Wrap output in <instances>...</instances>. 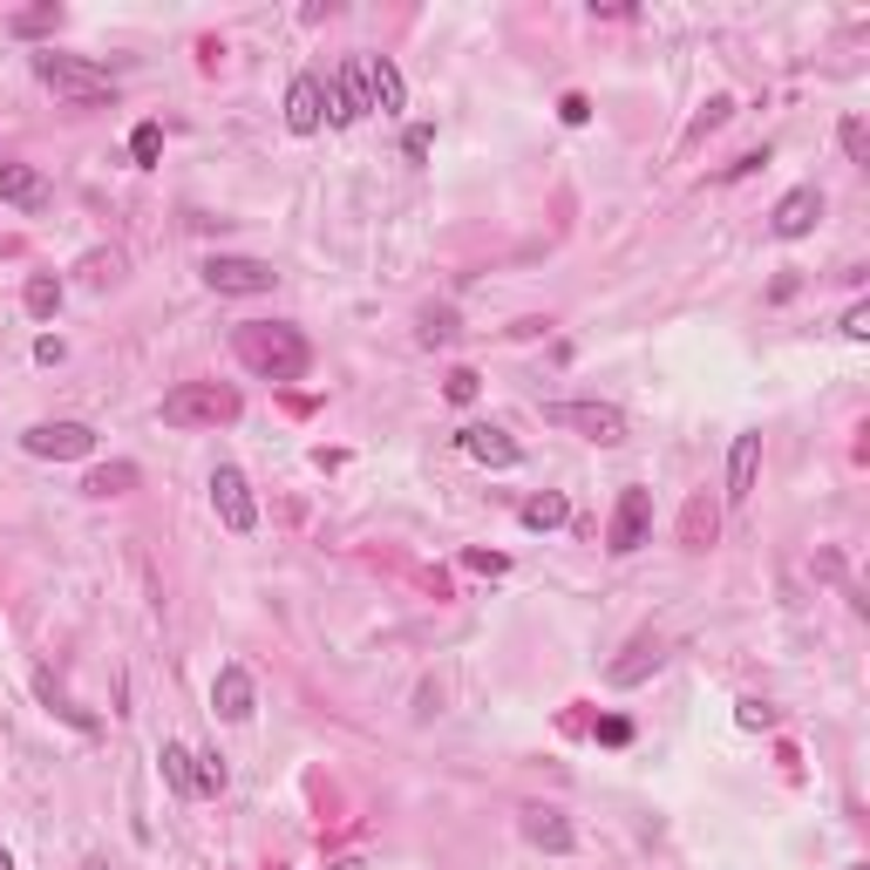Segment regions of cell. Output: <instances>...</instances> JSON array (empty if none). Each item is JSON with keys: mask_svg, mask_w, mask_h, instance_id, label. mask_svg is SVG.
I'll use <instances>...</instances> for the list:
<instances>
[{"mask_svg": "<svg viewBox=\"0 0 870 870\" xmlns=\"http://www.w3.org/2000/svg\"><path fill=\"white\" fill-rule=\"evenodd\" d=\"M231 354H239L252 374H265V381H300L313 368L306 334L286 327V320H246V327H231Z\"/></svg>", "mask_w": 870, "mask_h": 870, "instance_id": "6da1fadb", "label": "cell"}, {"mask_svg": "<svg viewBox=\"0 0 870 870\" xmlns=\"http://www.w3.org/2000/svg\"><path fill=\"white\" fill-rule=\"evenodd\" d=\"M239 388H225V381H177L164 394V428H225V422H239Z\"/></svg>", "mask_w": 870, "mask_h": 870, "instance_id": "7a4b0ae2", "label": "cell"}, {"mask_svg": "<svg viewBox=\"0 0 870 870\" xmlns=\"http://www.w3.org/2000/svg\"><path fill=\"white\" fill-rule=\"evenodd\" d=\"M34 75L62 96V102H83V109H96V102H116V83H109V68H96V62H83V55H34Z\"/></svg>", "mask_w": 870, "mask_h": 870, "instance_id": "3957f363", "label": "cell"}, {"mask_svg": "<svg viewBox=\"0 0 870 870\" xmlns=\"http://www.w3.org/2000/svg\"><path fill=\"white\" fill-rule=\"evenodd\" d=\"M544 422L551 428H572V435H585V443H599V449H619L626 443V415L612 402H551Z\"/></svg>", "mask_w": 870, "mask_h": 870, "instance_id": "277c9868", "label": "cell"}, {"mask_svg": "<svg viewBox=\"0 0 870 870\" xmlns=\"http://www.w3.org/2000/svg\"><path fill=\"white\" fill-rule=\"evenodd\" d=\"M205 286L231 293V300H252V293L280 286V272H272L265 259H246V252H218V259H205Z\"/></svg>", "mask_w": 870, "mask_h": 870, "instance_id": "5b68a950", "label": "cell"}, {"mask_svg": "<svg viewBox=\"0 0 870 870\" xmlns=\"http://www.w3.org/2000/svg\"><path fill=\"white\" fill-rule=\"evenodd\" d=\"M21 449L42 463H83V456H96V428L89 422H34L21 435Z\"/></svg>", "mask_w": 870, "mask_h": 870, "instance_id": "8992f818", "label": "cell"}, {"mask_svg": "<svg viewBox=\"0 0 870 870\" xmlns=\"http://www.w3.org/2000/svg\"><path fill=\"white\" fill-rule=\"evenodd\" d=\"M211 510H218V524H225L231 537H246V531L259 524V503H252L246 469H231V463H218V469H211Z\"/></svg>", "mask_w": 870, "mask_h": 870, "instance_id": "52a82bcc", "label": "cell"}, {"mask_svg": "<svg viewBox=\"0 0 870 870\" xmlns=\"http://www.w3.org/2000/svg\"><path fill=\"white\" fill-rule=\"evenodd\" d=\"M653 531V490H619V510H612V531H606V551L612 558H632Z\"/></svg>", "mask_w": 870, "mask_h": 870, "instance_id": "ba28073f", "label": "cell"}, {"mask_svg": "<svg viewBox=\"0 0 870 870\" xmlns=\"http://www.w3.org/2000/svg\"><path fill=\"white\" fill-rule=\"evenodd\" d=\"M361 116H368V75H361V62H340L334 83H327V123L334 130H354Z\"/></svg>", "mask_w": 870, "mask_h": 870, "instance_id": "9c48e42d", "label": "cell"}, {"mask_svg": "<svg viewBox=\"0 0 870 870\" xmlns=\"http://www.w3.org/2000/svg\"><path fill=\"white\" fill-rule=\"evenodd\" d=\"M456 443H463V456H477V463H490V469H518V463H524L518 435L497 428V422H469V428H456Z\"/></svg>", "mask_w": 870, "mask_h": 870, "instance_id": "30bf717a", "label": "cell"}, {"mask_svg": "<svg viewBox=\"0 0 870 870\" xmlns=\"http://www.w3.org/2000/svg\"><path fill=\"white\" fill-rule=\"evenodd\" d=\"M327 123V89H320V75H293V89H286V130L293 137H313Z\"/></svg>", "mask_w": 870, "mask_h": 870, "instance_id": "8fae6325", "label": "cell"}, {"mask_svg": "<svg viewBox=\"0 0 870 870\" xmlns=\"http://www.w3.org/2000/svg\"><path fill=\"white\" fill-rule=\"evenodd\" d=\"M211 715H218V721H246V715H252V674H246L239 660L218 666V681H211Z\"/></svg>", "mask_w": 870, "mask_h": 870, "instance_id": "7c38bea8", "label": "cell"}, {"mask_svg": "<svg viewBox=\"0 0 870 870\" xmlns=\"http://www.w3.org/2000/svg\"><path fill=\"white\" fill-rule=\"evenodd\" d=\"M816 218H823V191H809V184H803V191H789L782 205H775V218H769V225H775V239H809Z\"/></svg>", "mask_w": 870, "mask_h": 870, "instance_id": "4fadbf2b", "label": "cell"}, {"mask_svg": "<svg viewBox=\"0 0 870 870\" xmlns=\"http://www.w3.org/2000/svg\"><path fill=\"white\" fill-rule=\"evenodd\" d=\"M361 75H368V109H381V116H402L409 109V83H402V68H394L388 55L361 62Z\"/></svg>", "mask_w": 870, "mask_h": 870, "instance_id": "5bb4252c", "label": "cell"}, {"mask_svg": "<svg viewBox=\"0 0 870 870\" xmlns=\"http://www.w3.org/2000/svg\"><path fill=\"white\" fill-rule=\"evenodd\" d=\"M660 660H666V646L653 640V632H640V640H632V646L606 666V681H612V687H640L646 674H660Z\"/></svg>", "mask_w": 870, "mask_h": 870, "instance_id": "9a60e30c", "label": "cell"}, {"mask_svg": "<svg viewBox=\"0 0 870 870\" xmlns=\"http://www.w3.org/2000/svg\"><path fill=\"white\" fill-rule=\"evenodd\" d=\"M518 829H524V844H531V850H551V857H565V850L578 844V829L565 823V809H524Z\"/></svg>", "mask_w": 870, "mask_h": 870, "instance_id": "2e32d148", "label": "cell"}, {"mask_svg": "<svg viewBox=\"0 0 870 870\" xmlns=\"http://www.w3.org/2000/svg\"><path fill=\"white\" fill-rule=\"evenodd\" d=\"M755 469H762V435L748 428V435H735V449H728V503H748Z\"/></svg>", "mask_w": 870, "mask_h": 870, "instance_id": "e0dca14e", "label": "cell"}, {"mask_svg": "<svg viewBox=\"0 0 870 870\" xmlns=\"http://www.w3.org/2000/svg\"><path fill=\"white\" fill-rule=\"evenodd\" d=\"M0 197L21 211H42L48 205V177L34 171V164H0Z\"/></svg>", "mask_w": 870, "mask_h": 870, "instance_id": "ac0fdd59", "label": "cell"}, {"mask_svg": "<svg viewBox=\"0 0 870 870\" xmlns=\"http://www.w3.org/2000/svg\"><path fill=\"white\" fill-rule=\"evenodd\" d=\"M715 531H721V510L707 503V497H687V510H681V544L687 551H707V544H715Z\"/></svg>", "mask_w": 870, "mask_h": 870, "instance_id": "d6986e66", "label": "cell"}, {"mask_svg": "<svg viewBox=\"0 0 870 870\" xmlns=\"http://www.w3.org/2000/svg\"><path fill=\"white\" fill-rule=\"evenodd\" d=\"M518 518H524V531H558V524L572 518V503H565V490H544V497H531V503L518 510Z\"/></svg>", "mask_w": 870, "mask_h": 870, "instance_id": "ffe728a7", "label": "cell"}, {"mask_svg": "<svg viewBox=\"0 0 870 870\" xmlns=\"http://www.w3.org/2000/svg\"><path fill=\"white\" fill-rule=\"evenodd\" d=\"M83 490L89 497H130L137 490V463H102V469H89Z\"/></svg>", "mask_w": 870, "mask_h": 870, "instance_id": "44dd1931", "label": "cell"}, {"mask_svg": "<svg viewBox=\"0 0 870 870\" xmlns=\"http://www.w3.org/2000/svg\"><path fill=\"white\" fill-rule=\"evenodd\" d=\"M21 306L34 313V320H55V313H62V280H55V272H34L28 293H21Z\"/></svg>", "mask_w": 870, "mask_h": 870, "instance_id": "7402d4cb", "label": "cell"}, {"mask_svg": "<svg viewBox=\"0 0 870 870\" xmlns=\"http://www.w3.org/2000/svg\"><path fill=\"white\" fill-rule=\"evenodd\" d=\"M34 687H42V700L55 707V715H62L68 728H83V735H96V715H89V707H75V700H68V694H62V687H55L48 674H42V681H34Z\"/></svg>", "mask_w": 870, "mask_h": 870, "instance_id": "603a6c76", "label": "cell"}, {"mask_svg": "<svg viewBox=\"0 0 870 870\" xmlns=\"http://www.w3.org/2000/svg\"><path fill=\"white\" fill-rule=\"evenodd\" d=\"M225 789V762L218 755H191V796H218Z\"/></svg>", "mask_w": 870, "mask_h": 870, "instance_id": "cb8c5ba5", "label": "cell"}, {"mask_svg": "<svg viewBox=\"0 0 870 870\" xmlns=\"http://www.w3.org/2000/svg\"><path fill=\"white\" fill-rule=\"evenodd\" d=\"M164 782L177 789V796H191V748L184 741H164Z\"/></svg>", "mask_w": 870, "mask_h": 870, "instance_id": "d4e9b609", "label": "cell"}, {"mask_svg": "<svg viewBox=\"0 0 870 870\" xmlns=\"http://www.w3.org/2000/svg\"><path fill=\"white\" fill-rule=\"evenodd\" d=\"M130 156H137V164L150 171L156 156H164V123H137V137H130Z\"/></svg>", "mask_w": 870, "mask_h": 870, "instance_id": "484cf974", "label": "cell"}, {"mask_svg": "<svg viewBox=\"0 0 870 870\" xmlns=\"http://www.w3.org/2000/svg\"><path fill=\"white\" fill-rule=\"evenodd\" d=\"M116 272H123V252H89V259H83V280H89V286H109Z\"/></svg>", "mask_w": 870, "mask_h": 870, "instance_id": "4316f807", "label": "cell"}, {"mask_svg": "<svg viewBox=\"0 0 870 870\" xmlns=\"http://www.w3.org/2000/svg\"><path fill=\"white\" fill-rule=\"evenodd\" d=\"M8 28H14V34H48V28H62V8H28V14H14Z\"/></svg>", "mask_w": 870, "mask_h": 870, "instance_id": "83f0119b", "label": "cell"}, {"mask_svg": "<svg viewBox=\"0 0 870 870\" xmlns=\"http://www.w3.org/2000/svg\"><path fill=\"white\" fill-rule=\"evenodd\" d=\"M422 340H428V347H435V340H456V313H449V306L422 313Z\"/></svg>", "mask_w": 870, "mask_h": 870, "instance_id": "f1b7e54d", "label": "cell"}, {"mask_svg": "<svg viewBox=\"0 0 870 870\" xmlns=\"http://www.w3.org/2000/svg\"><path fill=\"white\" fill-rule=\"evenodd\" d=\"M728 116H735V102H728V96H715V102H707V109L694 116V130H687V137H707V130H721Z\"/></svg>", "mask_w": 870, "mask_h": 870, "instance_id": "f546056e", "label": "cell"}, {"mask_svg": "<svg viewBox=\"0 0 870 870\" xmlns=\"http://www.w3.org/2000/svg\"><path fill=\"white\" fill-rule=\"evenodd\" d=\"M477 368H449V381H443V394H449V402H477Z\"/></svg>", "mask_w": 870, "mask_h": 870, "instance_id": "4dcf8cb0", "label": "cell"}, {"mask_svg": "<svg viewBox=\"0 0 870 870\" xmlns=\"http://www.w3.org/2000/svg\"><path fill=\"white\" fill-rule=\"evenodd\" d=\"M735 721H741V728H775V707H762V700H741V707H735Z\"/></svg>", "mask_w": 870, "mask_h": 870, "instance_id": "1f68e13d", "label": "cell"}, {"mask_svg": "<svg viewBox=\"0 0 870 870\" xmlns=\"http://www.w3.org/2000/svg\"><path fill=\"white\" fill-rule=\"evenodd\" d=\"M837 143H844V156H850V164H863V123H857V116H844Z\"/></svg>", "mask_w": 870, "mask_h": 870, "instance_id": "d6a6232c", "label": "cell"}, {"mask_svg": "<svg viewBox=\"0 0 870 870\" xmlns=\"http://www.w3.org/2000/svg\"><path fill=\"white\" fill-rule=\"evenodd\" d=\"M463 565H469V572H490V578H497V572L510 565V558H503V551H463Z\"/></svg>", "mask_w": 870, "mask_h": 870, "instance_id": "836d02e7", "label": "cell"}, {"mask_svg": "<svg viewBox=\"0 0 870 870\" xmlns=\"http://www.w3.org/2000/svg\"><path fill=\"white\" fill-rule=\"evenodd\" d=\"M558 116H565V123H572V130H578V123H591V102H585V96L572 89V96L558 102Z\"/></svg>", "mask_w": 870, "mask_h": 870, "instance_id": "e575fe53", "label": "cell"}, {"mask_svg": "<svg viewBox=\"0 0 870 870\" xmlns=\"http://www.w3.org/2000/svg\"><path fill=\"white\" fill-rule=\"evenodd\" d=\"M769 164V150H748V156H735V164H728V177H755Z\"/></svg>", "mask_w": 870, "mask_h": 870, "instance_id": "d590c367", "label": "cell"}, {"mask_svg": "<svg viewBox=\"0 0 870 870\" xmlns=\"http://www.w3.org/2000/svg\"><path fill=\"white\" fill-rule=\"evenodd\" d=\"M844 334H850V340H870V313H863V306L844 313Z\"/></svg>", "mask_w": 870, "mask_h": 870, "instance_id": "8d00e7d4", "label": "cell"}, {"mask_svg": "<svg viewBox=\"0 0 870 870\" xmlns=\"http://www.w3.org/2000/svg\"><path fill=\"white\" fill-rule=\"evenodd\" d=\"M34 361L55 368V361H62V340H55V334H48V340H34Z\"/></svg>", "mask_w": 870, "mask_h": 870, "instance_id": "74e56055", "label": "cell"}, {"mask_svg": "<svg viewBox=\"0 0 870 870\" xmlns=\"http://www.w3.org/2000/svg\"><path fill=\"white\" fill-rule=\"evenodd\" d=\"M428 143H435V130H428V123H415V130H409V156H428Z\"/></svg>", "mask_w": 870, "mask_h": 870, "instance_id": "f35d334b", "label": "cell"}, {"mask_svg": "<svg viewBox=\"0 0 870 870\" xmlns=\"http://www.w3.org/2000/svg\"><path fill=\"white\" fill-rule=\"evenodd\" d=\"M599 741H612V748H626V741H632V728H626V721H599Z\"/></svg>", "mask_w": 870, "mask_h": 870, "instance_id": "ab89813d", "label": "cell"}, {"mask_svg": "<svg viewBox=\"0 0 870 870\" xmlns=\"http://www.w3.org/2000/svg\"><path fill=\"white\" fill-rule=\"evenodd\" d=\"M327 870H361V863H354V857H334V863H327Z\"/></svg>", "mask_w": 870, "mask_h": 870, "instance_id": "60d3db41", "label": "cell"}, {"mask_svg": "<svg viewBox=\"0 0 870 870\" xmlns=\"http://www.w3.org/2000/svg\"><path fill=\"white\" fill-rule=\"evenodd\" d=\"M0 870H14V857H8V850H0Z\"/></svg>", "mask_w": 870, "mask_h": 870, "instance_id": "b9f144b4", "label": "cell"}]
</instances>
